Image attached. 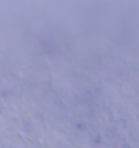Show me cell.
Here are the masks:
<instances>
[{
  "label": "cell",
  "mask_w": 139,
  "mask_h": 148,
  "mask_svg": "<svg viewBox=\"0 0 139 148\" xmlns=\"http://www.w3.org/2000/svg\"><path fill=\"white\" fill-rule=\"evenodd\" d=\"M127 138L129 146H139V119L136 118L129 121L127 127Z\"/></svg>",
  "instance_id": "cell-6"
},
{
  "label": "cell",
  "mask_w": 139,
  "mask_h": 148,
  "mask_svg": "<svg viewBox=\"0 0 139 148\" xmlns=\"http://www.w3.org/2000/svg\"><path fill=\"white\" fill-rule=\"evenodd\" d=\"M66 148H72V147H66Z\"/></svg>",
  "instance_id": "cell-13"
},
{
  "label": "cell",
  "mask_w": 139,
  "mask_h": 148,
  "mask_svg": "<svg viewBox=\"0 0 139 148\" xmlns=\"http://www.w3.org/2000/svg\"><path fill=\"white\" fill-rule=\"evenodd\" d=\"M5 129H6L7 135L14 136H22L23 127H25V119L20 115L16 108L6 107L1 110Z\"/></svg>",
  "instance_id": "cell-3"
},
{
  "label": "cell",
  "mask_w": 139,
  "mask_h": 148,
  "mask_svg": "<svg viewBox=\"0 0 139 148\" xmlns=\"http://www.w3.org/2000/svg\"><path fill=\"white\" fill-rule=\"evenodd\" d=\"M68 147L72 148H87L93 140V135L89 129L76 126L67 131Z\"/></svg>",
  "instance_id": "cell-4"
},
{
  "label": "cell",
  "mask_w": 139,
  "mask_h": 148,
  "mask_svg": "<svg viewBox=\"0 0 139 148\" xmlns=\"http://www.w3.org/2000/svg\"><path fill=\"white\" fill-rule=\"evenodd\" d=\"M0 148H1V142H0Z\"/></svg>",
  "instance_id": "cell-12"
},
{
  "label": "cell",
  "mask_w": 139,
  "mask_h": 148,
  "mask_svg": "<svg viewBox=\"0 0 139 148\" xmlns=\"http://www.w3.org/2000/svg\"><path fill=\"white\" fill-rule=\"evenodd\" d=\"M101 138L109 146V148H128L127 138V127H125L121 123L111 121L106 126V129L101 132Z\"/></svg>",
  "instance_id": "cell-1"
},
{
  "label": "cell",
  "mask_w": 139,
  "mask_h": 148,
  "mask_svg": "<svg viewBox=\"0 0 139 148\" xmlns=\"http://www.w3.org/2000/svg\"><path fill=\"white\" fill-rule=\"evenodd\" d=\"M25 148H44L42 143H37V142H28L26 141Z\"/></svg>",
  "instance_id": "cell-10"
},
{
  "label": "cell",
  "mask_w": 139,
  "mask_h": 148,
  "mask_svg": "<svg viewBox=\"0 0 139 148\" xmlns=\"http://www.w3.org/2000/svg\"><path fill=\"white\" fill-rule=\"evenodd\" d=\"M42 145L44 148H66L68 147L67 132L57 129H48Z\"/></svg>",
  "instance_id": "cell-5"
},
{
  "label": "cell",
  "mask_w": 139,
  "mask_h": 148,
  "mask_svg": "<svg viewBox=\"0 0 139 148\" xmlns=\"http://www.w3.org/2000/svg\"><path fill=\"white\" fill-rule=\"evenodd\" d=\"M5 136H7V134H6V129H5V123H4L3 114H1V112H0V140L4 138Z\"/></svg>",
  "instance_id": "cell-9"
},
{
  "label": "cell",
  "mask_w": 139,
  "mask_h": 148,
  "mask_svg": "<svg viewBox=\"0 0 139 148\" xmlns=\"http://www.w3.org/2000/svg\"><path fill=\"white\" fill-rule=\"evenodd\" d=\"M129 148H139V146H129Z\"/></svg>",
  "instance_id": "cell-11"
},
{
  "label": "cell",
  "mask_w": 139,
  "mask_h": 148,
  "mask_svg": "<svg viewBox=\"0 0 139 148\" xmlns=\"http://www.w3.org/2000/svg\"><path fill=\"white\" fill-rule=\"evenodd\" d=\"M1 142V148H25L26 140L22 136H14L7 135L4 138L0 140Z\"/></svg>",
  "instance_id": "cell-7"
},
{
  "label": "cell",
  "mask_w": 139,
  "mask_h": 148,
  "mask_svg": "<svg viewBox=\"0 0 139 148\" xmlns=\"http://www.w3.org/2000/svg\"><path fill=\"white\" fill-rule=\"evenodd\" d=\"M87 148H109V146L105 143L103 138L100 140H92V142H90V145L87 147Z\"/></svg>",
  "instance_id": "cell-8"
},
{
  "label": "cell",
  "mask_w": 139,
  "mask_h": 148,
  "mask_svg": "<svg viewBox=\"0 0 139 148\" xmlns=\"http://www.w3.org/2000/svg\"><path fill=\"white\" fill-rule=\"evenodd\" d=\"M46 131H48V126L44 120L39 118H32L28 120H25L22 137L28 142L42 143Z\"/></svg>",
  "instance_id": "cell-2"
}]
</instances>
